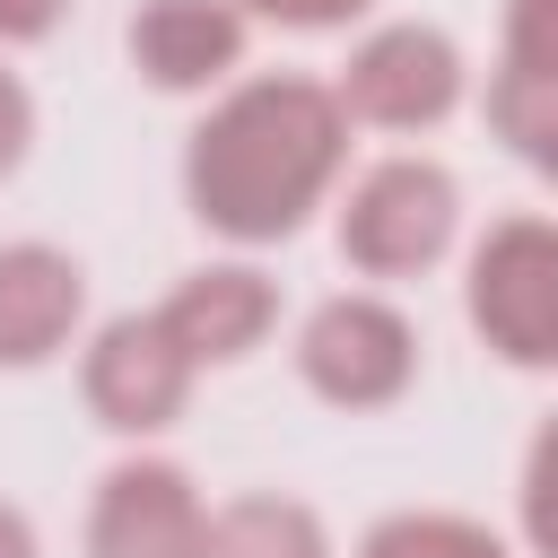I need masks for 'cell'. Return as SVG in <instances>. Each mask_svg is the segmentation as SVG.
Instances as JSON below:
<instances>
[{"label": "cell", "instance_id": "obj_6", "mask_svg": "<svg viewBox=\"0 0 558 558\" xmlns=\"http://www.w3.org/2000/svg\"><path fill=\"white\" fill-rule=\"evenodd\" d=\"M192 384H201V366L166 340V323L148 305L140 314H105L96 331H78V401L122 445L166 436L192 410Z\"/></svg>", "mask_w": 558, "mask_h": 558}, {"label": "cell", "instance_id": "obj_14", "mask_svg": "<svg viewBox=\"0 0 558 558\" xmlns=\"http://www.w3.org/2000/svg\"><path fill=\"white\" fill-rule=\"evenodd\" d=\"M244 26H279V35H349L375 17V0H235Z\"/></svg>", "mask_w": 558, "mask_h": 558}, {"label": "cell", "instance_id": "obj_11", "mask_svg": "<svg viewBox=\"0 0 558 558\" xmlns=\"http://www.w3.org/2000/svg\"><path fill=\"white\" fill-rule=\"evenodd\" d=\"M488 131L523 166H558V78L541 52V0H506V52L488 70Z\"/></svg>", "mask_w": 558, "mask_h": 558}, {"label": "cell", "instance_id": "obj_4", "mask_svg": "<svg viewBox=\"0 0 558 558\" xmlns=\"http://www.w3.org/2000/svg\"><path fill=\"white\" fill-rule=\"evenodd\" d=\"M462 314L497 366L549 375L558 366V227L541 209H506L462 253Z\"/></svg>", "mask_w": 558, "mask_h": 558}, {"label": "cell", "instance_id": "obj_5", "mask_svg": "<svg viewBox=\"0 0 558 558\" xmlns=\"http://www.w3.org/2000/svg\"><path fill=\"white\" fill-rule=\"evenodd\" d=\"M288 357H296V384H305L323 410L366 418V410L410 401V384H418V366H427V340H418V323H410L384 288H340V296L305 305Z\"/></svg>", "mask_w": 558, "mask_h": 558}, {"label": "cell", "instance_id": "obj_13", "mask_svg": "<svg viewBox=\"0 0 558 558\" xmlns=\"http://www.w3.org/2000/svg\"><path fill=\"white\" fill-rule=\"evenodd\" d=\"M357 558H523L497 523L480 514H453V506H401V514H375L357 532Z\"/></svg>", "mask_w": 558, "mask_h": 558}, {"label": "cell", "instance_id": "obj_16", "mask_svg": "<svg viewBox=\"0 0 558 558\" xmlns=\"http://www.w3.org/2000/svg\"><path fill=\"white\" fill-rule=\"evenodd\" d=\"M78 0H0V52H26V44H52L70 26Z\"/></svg>", "mask_w": 558, "mask_h": 558}, {"label": "cell", "instance_id": "obj_12", "mask_svg": "<svg viewBox=\"0 0 558 558\" xmlns=\"http://www.w3.org/2000/svg\"><path fill=\"white\" fill-rule=\"evenodd\" d=\"M201 558H331V523L288 488H244V497L209 506Z\"/></svg>", "mask_w": 558, "mask_h": 558}, {"label": "cell", "instance_id": "obj_15", "mask_svg": "<svg viewBox=\"0 0 558 558\" xmlns=\"http://www.w3.org/2000/svg\"><path fill=\"white\" fill-rule=\"evenodd\" d=\"M35 157V87L9 70V52H0V183L17 174Z\"/></svg>", "mask_w": 558, "mask_h": 558}, {"label": "cell", "instance_id": "obj_17", "mask_svg": "<svg viewBox=\"0 0 558 558\" xmlns=\"http://www.w3.org/2000/svg\"><path fill=\"white\" fill-rule=\"evenodd\" d=\"M0 558H44L35 514H26V506H9V497H0Z\"/></svg>", "mask_w": 558, "mask_h": 558}, {"label": "cell", "instance_id": "obj_2", "mask_svg": "<svg viewBox=\"0 0 558 558\" xmlns=\"http://www.w3.org/2000/svg\"><path fill=\"white\" fill-rule=\"evenodd\" d=\"M331 235H340V262L375 288H401V279H427L453 244H462V174L445 157H418V148H392L357 174H340L331 192Z\"/></svg>", "mask_w": 558, "mask_h": 558}, {"label": "cell", "instance_id": "obj_3", "mask_svg": "<svg viewBox=\"0 0 558 558\" xmlns=\"http://www.w3.org/2000/svg\"><path fill=\"white\" fill-rule=\"evenodd\" d=\"M331 96L349 113V131H384V140H418L445 131L471 96V52L436 26V17H375L349 61L331 70Z\"/></svg>", "mask_w": 558, "mask_h": 558}, {"label": "cell", "instance_id": "obj_1", "mask_svg": "<svg viewBox=\"0 0 558 558\" xmlns=\"http://www.w3.org/2000/svg\"><path fill=\"white\" fill-rule=\"evenodd\" d=\"M349 113L331 96V78L314 70H235L209 113L183 131V209L235 244V253H270L288 235L314 227V209H331L340 174H349Z\"/></svg>", "mask_w": 558, "mask_h": 558}, {"label": "cell", "instance_id": "obj_8", "mask_svg": "<svg viewBox=\"0 0 558 558\" xmlns=\"http://www.w3.org/2000/svg\"><path fill=\"white\" fill-rule=\"evenodd\" d=\"M87 331V262L44 235L0 244V375H35L70 357Z\"/></svg>", "mask_w": 558, "mask_h": 558}, {"label": "cell", "instance_id": "obj_9", "mask_svg": "<svg viewBox=\"0 0 558 558\" xmlns=\"http://www.w3.org/2000/svg\"><path fill=\"white\" fill-rule=\"evenodd\" d=\"M122 52H131L140 87H157V96H218L244 70L253 26L235 0H140L122 26Z\"/></svg>", "mask_w": 558, "mask_h": 558}, {"label": "cell", "instance_id": "obj_7", "mask_svg": "<svg viewBox=\"0 0 558 558\" xmlns=\"http://www.w3.org/2000/svg\"><path fill=\"white\" fill-rule=\"evenodd\" d=\"M209 497L174 453H122L87 497V558H201Z\"/></svg>", "mask_w": 558, "mask_h": 558}, {"label": "cell", "instance_id": "obj_10", "mask_svg": "<svg viewBox=\"0 0 558 558\" xmlns=\"http://www.w3.org/2000/svg\"><path fill=\"white\" fill-rule=\"evenodd\" d=\"M157 323H166V340L192 357V366H244L270 331H279V279L262 270V262H201V270H183L157 305H148Z\"/></svg>", "mask_w": 558, "mask_h": 558}]
</instances>
